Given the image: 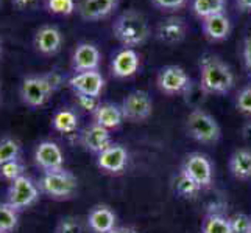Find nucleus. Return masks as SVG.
Returning <instances> with one entry per match:
<instances>
[{"label":"nucleus","mask_w":251,"mask_h":233,"mask_svg":"<svg viewBox=\"0 0 251 233\" xmlns=\"http://www.w3.org/2000/svg\"><path fill=\"white\" fill-rule=\"evenodd\" d=\"M76 97V103H78V106L84 110L91 112L94 114V110L100 106V101L99 98H94V97H86V95H75Z\"/></svg>","instance_id":"obj_35"},{"label":"nucleus","mask_w":251,"mask_h":233,"mask_svg":"<svg viewBox=\"0 0 251 233\" xmlns=\"http://www.w3.org/2000/svg\"><path fill=\"white\" fill-rule=\"evenodd\" d=\"M129 162V152L124 145L112 143L105 151L97 154V167L111 176L122 174Z\"/></svg>","instance_id":"obj_10"},{"label":"nucleus","mask_w":251,"mask_h":233,"mask_svg":"<svg viewBox=\"0 0 251 233\" xmlns=\"http://www.w3.org/2000/svg\"><path fill=\"white\" fill-rule=\"evenodd\" d=\"M172 188H173V191H175V194H178L179 197H184V199H195L201 191V188L181 169L173 176Z\"/></svg>","instance_id":"obj_24"},{"label":"nucleus","mask_w":251,"mask_h":233,"mask_svg":"<svg viewBox=\"0 0 251 233\" xmlns=\"http://www.w3.org/2000/svg\"><path fill=\"white\" fill-rule=\"evenodd\" d=\"M41 196V190L38 182H34L27 174L16 179L10 184L6 191V202L17 212H22L25 209H30L31 205L38 202Z\"/></svg>","instance_id":"obj_6"},{"label":"nucleus","mask_w":251,"mask_h":233,"mask_svg":"<svg viewBox=\"0 0 251 233\" xmlns=\"http://www.w3.org/2000/svg\"><path fill=\"white\" fill-rule=\"evenodd\" d=\"M200 233H232L229 218L219 212L207 213L201 222Z\"/></svg>","instance_id":"obj_25"},{"label":"nucleus","mask_w":251,"mask_h":233,"mask_svg":"<svg viewBox=\"0 0 251 233\" xmlns=\"http://www.w3.org/2000/svg\"><path fill=\"white\" fill-rule=\"evenodd\" d=\"M63 76L58 72H47V73H34L27 75L21 83L19 95L25 106L31 109H38L47 105L59 85L63 84Z\"/></svg>","instance_id":"obj_2"},{"label":"nucleus","mask_w":251,"mask_h":233,"mask_svg":"<svg viewBox=\"0 0 251 233\" xmlns=\"http://www.w3.org/2000/svg\"><path fill=\"white\" fill-rule=\"evenodd\" d=\"M242 56H244L245 70H247L248 76H251V31L245 36V41H244V50H242Z\"/></svg>","instance_id":"obj_36"},{"label":"nucleus","mask_w":251,"mask_h":233,"mask_svg":"<svg viewBox=\"0 0 251 233\" xmlns=\"http://www.w3.org/2000/svg\"><path fill=\"white\" fill-rule=\"evenodd\" d=\"M236 107L240 114L251 117V84L242 87L236 95Z\"/></svg>","instance_id":"obj_32"},{"label":"nucleus","mask_w":251,"mask_h":233,"mask_svg":"<svg viewBox=\"0 0 251 233\" xmlns=\"http://www.w3.org/2000/svg\"><path fill=\"white\" fill-rule=\"evenodd\" d=\"M55 233H84V226L80 218L66 216L56 224Z\"/></svg>","instance_id":"obj_31"},{"label":"nucleus","mask_w":251,"mask_h":233,"mask_svg":"<svg viewBox=\"0 0 251 233\" xmlns=\"http://www.w3.org/2000/svg\"><path fill=\"white\" fill-rule=\"evenodd\" d=\"M226 2L228 0H192L190 8H192V13L203 21L209 16L225 13Z\"/></svg>","instance_id":"obj_26"},{"label":"nucleus","mask_w":251,"mask_h":233,"mask_svg":"<svg viewBox=\"0 0 251 233\" xmlns=\"http://www.w3.org/2000/svg\"><path fill=\"white\" fill-rule=\"evenodd\" d=\"M47 11L55 16H71L76 11L75 0H46Z\"/></svg>","instance_id":"obj_30"},{"label":"nucleus","mask_w":251,"mask_h":233,"mask_svg":"<svg viewBox=\"0 0 251 233\" xmlns=\"http://www.w3.org/2000/svg\"><path fill=\"white\" fill-rule=\"evenodd\" d=\"M232 68L219 56L204 55L200 59V89L206 95H226L234 87Z\"/></svg>","instance_id":"obj_1"},{"label":"nucleus","mask_w":251,"mask_h":233,"mask_svg":"<svg viewBox=\"0 0 251 233\" xmlns=\"http://www.w3.org/2000/svg\"><path fill=\"white\" fill-rule=\"evenodd\" d=\"M80 126V118L71 109L56 110L51 117V127L61 134H74Z\"/></svg>","instance_id":"obj_23"},{"label":"nucleus","mask_w":251,"mask_h":233,"mask_svg":"<svg viewBox=\"0 0 251 233\" xmlns=\"http://www.w3.org/2000/svg\"><path fill=\"white\" fill-rule=\"evenodd\" d=\"M3 55V44H2V39H0V59H2Z\"/></svg>","instance_id":"obj_40"},{"label":"nucleus","mask_w":251,"mask_h":233,"mask_svg":"<svg viewBox=\"0 0 251 233\" xmlns=\"http://www.w3.org/2000/svg\"><path fill=\"white\" fill-rule=\"evenodd\" d=\"M229 171L237 180L251 179V149L239 148L229 157Z\"/></svg>","instance_id":"obj_22"},{"label":"nucleus","mask_w":251,"mask_h":233,"mask_svg":"<svg viewBox=\"0 0 251 233\" xmlns=\"http://www.w3.org/2000/svg\"><path fill=\"white\" fill-rule=\"evenodd\" d=\"M236 6L242 13H251V0H236Z\"/></svg>","instance_id":"obj_38"},{"label":"nucleus","mask_w":251,"mask_h":233,"mask_svg":"<svg viewBox=\"0 0 251 233\" xmlns=\"http://www.w3.org/2000/svg\"><path fill=\"white\" fill-rule=\"evenodd\" d=\"M92 118H94L95 125L106 127L109 131L117 129L125 122L124 114H122V107L114 105V103H100V106L94 110Z\"/></svg>","instance_id":"obj_21"},{"label":"nucleus","mask_w":251,"mask_h":233,"mask_svg":"<svg viewBox=\"0 0 251 233\" xmlns=\"http://www.w3.org/2000/svg\"><path fill=\"white\" fill-rule=\"evenodd\" d=\"M122 114L125 122L131 123H142L149 120L153 114V100L145 90H133L124 98Z\"/></svg>","instance_id":"obj_9"},{"label":"nucleus","mask_w":251,"mask_h":233,"mask_svg":"<svg viewBox=\"0 0 251 233\" xmlns=\"http://www.w3.org/2000/svg\"><path fill=\"white\" fill-rule=\"evenodd\" d=\"M0 233H2V232H0Z\"/></svg>","instance_id":"obj_43"},{"label":"nucleus","mask_w":251,"mask_h":233,"mask_svg":"<svg viewBox=\"0 0 251 233\" xmlns=\"http://www.w3.org/2000/svg\"><path fill=\"white\" fill-rule=\"evenodd\" d=\"M229 224L232 233H248L251 227V216L245 213H234L229 216Z\"/></svg>","instance_id":"obj_33"},{"label":"nucleus","mask_w":251,"mask_h":233,"mask_svg":"<svg viewBox=\"0 0 251 233\" xmlns=\"http://www.w3.org/2000/svg\"><path fill=\"white\" fill-rule=\"evenodd\" d=\"M154 36H156L158 41H161L162 44H167V45L181 44L187 36V23L184 19H181V17L170 16L158 23Z\"/></svg>","instance_id":"obj_15"},{"label":"nucleus","mask_w":251,"mask_h":233,"mask_svg":"<svg viewBox=\"0 0 251 233\" xmlns=\"http://www.w3.org/2000/svg\"><path fill=\"white\" fill-rule=\"evenodd\" d=\"M21 152H22L21 143L17 142L14 137H10V135L0 137V165L6 162L21 159Z\"/></svg>","instance_id":"obj_27"},{"label":"nucleus","mask_w":251,"mask_h":233,"mask_svg":"<svg viewBox=\"0 0 251 233\" xmlns=\"http://www.w3.org/2000/svg\"><path fill=\"white\" fill-rule=\"evenodd\" d=\"M100 63H101L100 50L97 45L91 44V42H80V44L75 47L72 53V59H71L74 73L99 70Z\"/></svg>","instance_id":"obj_14"},{"label":"nucleus","mask_w":251,"mask_h":233,"mask_svg":"<svg viewBox=\"0 0 251 233\" xmlns=\"http://www.w3.org/2000/svg\"><path fill=\"white\" fill-rule=\"evenodd\" d=\"M109 233H137V230L134 229V227H116L114 230H111Z\"/></svg>","instance_id":"obj_39"},{"label":"nucleus","mask_w":251,"mask_h":233,"mask_svg":"<svg viewBox=\"0 0 251 233\" xmlns=\"http://www.w3.org/2000/svg\"><path fill=\"white\" fill-rule=\"evenodd\" d=\"M141 55L136 48H122L111 61V73L116 78H129L139 72Z\"/></svg>","instance_id":"obj_16"},{"label":"nucleus","mask_w":251,"mask_h":233,"mask_svg":"<svg viewBox=\"0 0 251 233\" xmlns=\"http://www.w3.org/2000/svg\"><path fill=\"white\" fill-rule=\"evenodd\" d=\"M36 2H38V0H11V5L16 8V10L22 11V10H27V8H30Z\"/></svg>","instance_id":"obj_37"},{"label":"nucleus","mask_w":251,"mask_h":233,"mask_svg":"<svg viewBox=\"0 0 251 233\" xmlns=\"http://www.w3.org/2000/svg\"><path fill=\"white\" fill-rule=\"evenodd\" d=\"M112 34L124 48H136L145 44L150 38V25L147 17L134 10H126L116 17Z\"/></svg>","instance_id":"obj_3"},{"label":"nucleus","mask_w":251,"mask_h":233,"mask_svg":"<svg viewBox=\"0 0 251 233\" xmlns=\"http://www.w3.org/2000/svg\"><path fill=\"white\" fill-rule=\"evenodd\" d=\"M105 78L99 70L94 72H78L74 73L67 80V85L74 90L75 95H86V97L99 98L105 89Z\"/></svg>","instance_id":"obj_11"},{"label":"nucleus","mask_w":251,"mask_h":233,"mask_svg":"<svg viewBox=\"0 0 251 233\" xmlns=\"http://www.w3.org/2000/svg\"><path fill=\"white\" fill-rule=\"evenodd\" d=\"M2 6H3V0H0V10H2Z\"/></svg>","instance_id":"obj_41"},{"label":"nucleus","mask_w":251,"mask_h":233,"mask_svg":"<svg viewBox=\"0 0 251 233\" xmlns=\"http://www.w3.org/2000/svg\"><path fill=\"white\" fill-rule=\"evenodd\" d=\"M158 89L169 97L184 95L189 92L192 81L183 67L179 65H166L162 67L156 76Z\"/></svg>","instance_id":"obj_8"},{"label":"nucleus","mask_w":251,"mask_h":233,"mask_svg":"<svg viewBox=\"0 0 251 233\" xmlns=\"http://www.w3.org/2000/svg\"><path fill=\"white\" fill-rule=\"evenodd\" d=\"M151 3L161 11H178L187 3V0H151Z\"/></svg>","instance_id":"obj_34"},{"label":"nucleus","mask_w":251,"mask_h":233,"mask_svg":"<svg viewBox=\"0 0 251 233\" xmlns=\"http://www.w3.org/2000/svg\"><path fill=\"white\" fill-rule=\"evenodd\" d=\"M38 185L42 194L49 196L55 201H67L74 197L78 188V180L67 169H56L42 172Z\"/></svg>","instance_id":"obj_4"},{"label":"nucleus","mask_w":251,"mask_h":233,"mask_svg":"<svg viewBox=\"0 0 251 233\" xmlns=\"http://www.w3.org/2000/svg\"><path fill=\"white\" fill-rule=\"evenodd\" d=\"M248 233H251V227H250V232H248Z\"/></svg>","instance_id":"obj_42"},{"label":"nucleus","mask_w":251,"mask_h":233,"mask_svg":"<svg viewBox=\"0 0 251 233\" xmlns=\"http://www.w3.org/2000/svg\"><path fill=\"white\" fill-rule=\"evenodd\" d=\"M201 30L211 42L225 41L231 34V21L226 13H219L201 21Z\"/></svg>","instance_id":"obj_19"},{"label":"nucleus","mask_w":251,"mask_h":233,"mask_svg":"<svg viewBox=\"0 0 251 233\" xmlns=\"http://www.w3.org/2000/svg\"><path fill=\"white\" fill-rule=\"evenodd\" d=\"M181 171L186 172L201 190L211 188L214 184V165L211 159L201 152L187 154L181 165Z\"/></svg>","instance_id":"obj_7"},{"label":"nucleus","mask_w":251,"mask_h":233,"mask_svg":"<svg viewBox=\"0 0 251 233\" xmlns=\"http://www.w3.org/2000/svg\"><path fill=\"white\" fill-rule=\"evenodd\" d=\"M186 132L190 139L203 145H215L222 139L219 122L200 107L189 112L186 118Z\"/></svg>","instance_id":"obj_5"},{"label":"nucleus","mask_w":251,"mask_h":233,"mask_svg":"<svg viewBox=\"0 0 251 233\" xmlns=\"http://www.w3.org/2000/svg\"><path fill=\"white\" fill-rule=\"evenodd\" d=\"M119 5V0H81L78 13L84 21H100L108 17Z\"/></svg>","instance_id":"obj_20"},{"label":"nucleus","mask_w":251,"mask_h":233,"mask_svg":"<svg viewBox=\"0 0 251 233\" xmlns=\"http://www.w3.org/2000/svg\"><path fill=\"white\" fill-rule=\"evenodd\" d=\"M34 163L42 171H56L64 168V152L51 140H42L34 148Z\"/></svg>","instance_id":"obj_12"},{"label":"nucleus","mask_w":251,"mask_h":233,"mask_svg":"<svg viewBox=\"0 0 251 233\" xmlns=\"http://www.w3.org/2000/svg\"><path fill=\"white\" fill-rule=\"evenodd\" d=\"M80 143L86 151H89V152L97 155L101 151H105L108 146H111L114 142H112L109 129L92 123L81 132Z\"/></svg>","instance_id":"obj_17"},{"label":"nucleus","mask_w":251,"mask_h":233,"mask_svg":"<svg viewBox=\"0 0 251 233\" xmlns=\"http://www.w3.org/2000/svg\"><path fill=\"white\" fill-rule=\"evenodd\" d=\"M24 171H25V168H24V163L21 162V159L6 162V163H2V165H0V179L11 184L16 179H19L21 176L25 174Z\"/></svg>","instance_id":"obj_29"},{"label":"nucleus","mask_w":251,"mask_h":233,"mask_svg":"<svg viewBox=\"0 0 251 233\" xmlns=\"http://www.w3.org/2000/svg\"><path fill=\"white\" fill-rule=\"evenodd\" d=\"M86 224L94 233H109L117 227V216L108 205H95L88 213Z\"/></svg>","instance_id":"obj_18"},{"label":"nucleus","mask_w":251,"mask_h":233,"mask_svg":"<svg viewBox=\"0 0 251 233\" xmlns=\"http://www.w3.org/2000/svg\"><path fill=\"white\" fill-rule=\"evenodd\" d=\"M17 226H19V212L8 202H0V232L11 233Z\"/></svg>","instance_id":"obj_28"},{"label":"nucleus","mask_w":251,"mask_h":233,"mask_svg":"<svg viewBox=\"0 0 251 233\" xmlns=\"http://www.w3.org/2000/svg\"><path fill=\"white\" fill-rule=\"evenodd\" d=\"M64 44L63 33L55 25H42L36 30L33 38V45L38 53L44 56H53L59 53Z\"/></svg>","instance_id":"obj_13"}]
</instances>
